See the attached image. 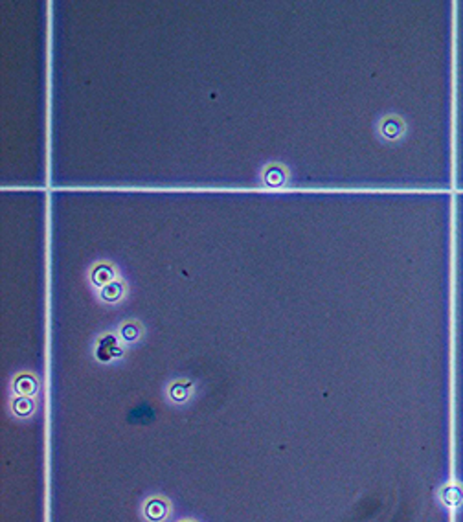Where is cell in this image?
<instances>
[{
    "instance_id": "cell-1",
    "label": "cell",
    "mask_w": 463,
    "mask_h": 522,
    "mask_svg": "<svg viewBox=\"0 0 463 522\" xmlns=\"http://www.w3.org/2000/svg\"><path fill=\"white\" fill-rule=\"evenodd\" d=\"M145 515H147V518H151V520H160V518L166 515V506L160 502V500H153V502L147 504Z\"/></svg>"
},
{
    "instance_id": "cell-2",
    "label": "cell",
    "mask_w": 463,
    "mask_h": 522,
    "mask_svg": "<svg viewBox=\"0 0 463 522\" xmlns=\"http://www.w3.org/2000/svg\"><path fill=\"white\" fill-rule=\"evenodd\" d=\"M112 276V272H111V269H107V267H100L96 272H94V280L97 281V283H105L109 278Z\"/></svg>"
},
{
    "instance_id": "cell-3",
    "label": "cell",
    "mask_w": 463,
    "mask_h": 522,
    "mask_svg": "<svg viewBox=\"0 0 463 522\" xmlns=\"http://www.w3.org/2000/svg\"><path fill=\"white\" fill-rule=\"evenodd\" d=\"M20 382H22V390H20V394H29V392H34V388H35V382L31 381V379H28V377H22L20 379Z\"/></svg>"
},
{
    "instance_id": "cell-4",
    "label": "cell",
    "mask_w": 463,
    "mask_h": 522,
    "mask_svg": "<svg viewBox=\"0 0 463 522\" xmlns=\"http://www.w3.org/2000/svg\"><path fill=\"white\" fill-rule=\"evenodd\" d=\"M171 396H173L177 401H179V399H184V397H186V386H179V384H177V386H173V390H171Z\"/></svg>"
},
{
    "instance_id": "cell-5",
    "label": "cell",
    "mask_w": 463,
    "mask_h": 522,
    "mask_svg": "<svg viewBox=\"0 0 463 522\" xmlns=\"http://www.w3.org/2000/svg\"><path fill=\"white\" fill-rule=\"evenodd\" d=\"M136 335H138V329H136L135 325H125V328H123V337H125V339H135Z\"/></svg>"
},
{
    "instance_id": "cell-6",
    "label": "cell",
    "mask_w": 463,
    "mask_h": 522,
    "mask_svg": "<svg viewBox=\"0 0 463 522\" xmlns=\"http://www.w3.org/2000/svg\"><path fill=\"white\" fill-rule=\"evenodd\" d=\"M109 287H111V292H109V295H103L105 298H116V296L120 295V285L114 283V285H109Z\"/></svg>"
}]
</instances>
